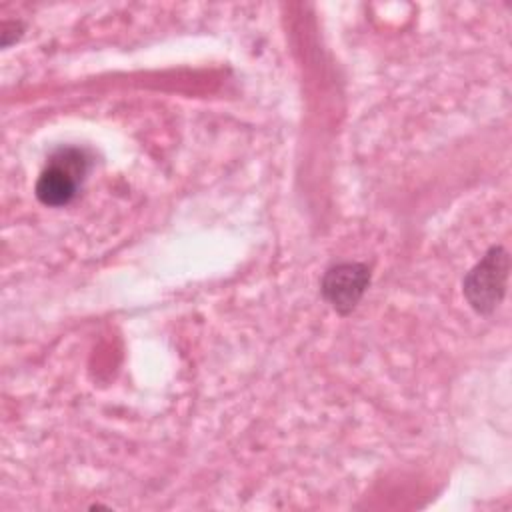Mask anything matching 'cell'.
<instances>
[{
    "label": "cell",
    "instance_id": "obj_2",
    "mask_svg": "<svg viewBox=\"0 0 512 512\" xmlns=\"http://www.w3.org/2000/svg\"><path fill=\"white\" fill-rule=\"evenodd\" d=\"M86 172V160L80 150L66 148L50 158L46 170H42L36 182V196L46 206L68 204L78 190V184Z\"/></svg>",
    "mask_w": 512,
    "mask_h": 512
},
{
    "label": "cell",
    "instance_id": "obj_1",
    "mask_svg": "<svg viewBox=\"0 0 512 512\" xmlns=\"http://www.w3.org/2000/svg\"><path fill=\"white\" fill-rule=\"evenodd\" d=\"M510 258L502 246H492L466 274L462 286L468 304L478 314H490L506 294Z\"/></svg>",
    "mask_w": 512,
    "mask_h": 512
},
{
    "label": "cell",
    "instance_id": "obj_3",
    "mask_svg": "<svg viewBox=\"0 0 512 512\" xmlns=\"http://www.w3.org/2000/svg\"><path fill=\"white\" fill-rule=\"evenodd\" d=\"M370 284V270L360 262H342L332 266L322 278V296L340 314L356 308Z\"/></svg>",
    "mask_w": 512,
    "mask_h": 512
}]
</instances>
